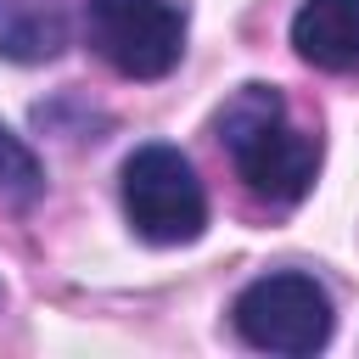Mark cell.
I'll return each instance as SVG.
<instances>
[{
	"label": "cell",
	"mask_w": 359,
	"mask_h": 359,
	"mask_svg": "<svg viewBox=\"0 0 359 359\" xmlns=\"http://www.w3.org/2000/svg\"><path fill=\"white\" fill-rule=\"evenodd\" d=\"M219 140L241 174V185L269 202V208H292L309 196L314 168H320V146L314 135L292 129L286 118V95L269 84H241L224 112H219Z\"/></svg>",
	"instance_id": "obj_1"
},
{
	"label": "cell",
	"mask_w": 359,
	"mask_h": 359,
	"mask_svg": "<svg viewBox=\"0 0 359 359\" xmlns=\"http://www.w3.org/2000/svg\"><path fill=\"white\" fill-rule=\"evenodd\" d=\"M123 213L140 241L185 247L208 230V191L180 146H135L123 157Z\"/></svg>",
	"instance_id": "obj_2"
},
{
	"label": "cell",
	"mask_w": 359,
	"mask_h": 359,
	"mask_svg": "<svg viewBox=\"0 0 359 359\" xmlns=\"http://www.w3.org/2000/svg\"><path fill=\"white\" fill-rule=\"evenodd\" d=\"M236 331L247 348L258 353H286V359H303V353H320L331 342V297L314 275H297V269H280V275H258L236 309H230Z\"/></svg>",
	"instance_id": "obj_3"
},
{
	"label": "cell",
	"mask_w": 359,
	"mask_h": 359,
	"mask_svg": "<svg viewBox=\"0 0 359 359\" xmlns=\"http://www.w3.org/2000/svg\"><path fill=\"white\" fill-rule=\"evenodd\" d=\"M84 34L123 79H168L185 50V11L174 0H90Z\"/></svg>",
	"instance_id": "obj_4"
},
{
	"label": "cell",
	"mask_w": 359,
	"mask_h": 359,
	"mask_svg": "<svg viewBox=\"0 0 359 359\" xmlns=\"http://www.w3.org/2000/svg\"><path fill=\"white\" fill-rule=\"evenodd\" d=\"M292 45L320 73H359V0H303Z\"/></svg>",
	"instance_id": "obj_5"
},
{
	"label": "cell",
	"mask_w": 359,
	"mask_h": 359,
	"mask_svg": "<svg viewBox=\"0 0 359 359\" xmlns=\"http://www.w3.org/2000/svg\"><path fill=\"white\" fill-rule=\"evenodd\" d=\"M67 0H0V56L50 62L67 50Z\"/></svg>",
	"instance_id": "obj_6"
},
{
	"label": "cell",
	"mask_w": 359,
	"mask_h": 359,
	"mask_svg": "<svg viewBox=\"0 0 359 359\" xmlns=\"http://www.w3.org/2000/svg\"><path fill=\"white\" fill-rule=\"evenodd\" d=\"M45 191V168H39V157L0 123V196L6 202H34Z\"/></svg>",
	"instance_id": "obj_7"
}]
</instances>
